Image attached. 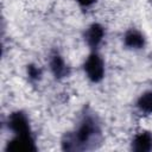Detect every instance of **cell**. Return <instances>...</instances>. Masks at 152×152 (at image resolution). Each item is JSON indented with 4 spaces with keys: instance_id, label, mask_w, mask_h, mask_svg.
Returning <instances> with one entry per match:
<instances>
[{
    "instance_id": "obj_1",
    "label": "cell",
    "mask_w": 152,
    "mask_h": 152,
    "mask_svg": "<svg viewBox=\"0 0 152 152\" xmlns=\"http://www.w3.org/2000/svg\"><path fill=\"white\" fill-rule=\"evenodd\" d=\"M102 140V131L97 115L89 108L82 114L77 127L62 138L64 151H84L96 148Z\"/></svg>"
},
{
    "instance_id": "obj_2",
    "label": "cell",
    "mask_w": 152,
    "mask_h": 152,
    "mask_svg": "<svg viewBox=\"0 0 152 152\" xmlns=\"http://www.w3.org/2000/svg\"><path fill=\"white\" fill-rule=\"evenodd\" d=\"M83 69L87 77L94 83L100 82L104 76V63L96 52H93L88 56L83 64Z\"/></svg>"
},
{
    "instance_id": "obj_3",
    "label": "cell",
    "mask_w": 152,
    "mask_h": 152,
    "mask_svg": "<svg viewBox=\"0 0 152 152\" xmlns=\"http://www.w3.org/2000/svg\"><path fill=\"white\" fill-rule=\"evenodd\" d=\"M7 126L15 135H28V134H32L31 127H30V122H28V118H27V115L25 113H23L20 110L13 112L8 116Z\"/></svg>"
},
{
    "instance_id": "obj_4",
    "label": "cell",
    "mask_w": 152,
    "mask_h": 152,
    "mask_svg": "<svg viewBox=\"0 0 152 152\" xmlns=\"http://www.w3.org/2000/svg\"><path fill=\"white\" fill-rule=\"evenodd\" d=\"M6 152H34L37 146L32 134L28 135H15L10 140L5 147Z\"/></svg>"
},
{
    "instance_id": "obj_5",
    "label": "cell",
    "mask_w": 152,
    "mask_h": 152,
    "mask_svg": "<svg viewBox=\"0 0 152 152\" xmlns=\"http://www.w3.org/2000/svg\"><path fill=\"white\" fill-rule=\"evenodd\" d=\"M49 65H50L51 72L58 80H62L64 77H68L70 75V68L66 65V63L64 62L63 57L57 51H53L50 55Z\"/></svg>"
},
{
    "instance_id": "obj_6",
    "label": "cell",
    "mask_w": 152,
    "mask_h": 152,
    "mask_svg": "<svg viewBox=\"0 0 152 152\" xmlns=\"http://www.w3.org/2000/svg\"><path fill=\"white\" fill-rule=\"evenodd\" d=\"M104 37V28L97 23L91 24L84 32V40L89 48L96 49Z\"/></svg>"
},
{
    "instance_id": "obj_7",
    "label": "cell",
    "mask_w": 152,
    "mask_h": 152,
    "mask_svg": "<svg viewBox=\"0 0 152 152\" xmlns=\"http://www.w3.org/2000/svg\"><path fill=\"white\" fill-rule=\"evenodd\" d=\"M132 150L137 152H148L152 150V133L142 131L138 133L132 141Z\"/></svg>"
},
{
    "instance_id": "obj_8",
    "label": "cell",
    "mask_w": 152,
    "mask_h": 152,
    "mask_svg": "<svg viewBox=\"0 0 152 152\" xmlns=\"http://www.w3.org/2000/svg\"><path fill=\"white\" fill-rule=\"evenodd\" d=\"M124 44L129 49H141L145 45V38L141 32H139L135 28L128 30L124 36Z\"/></svg>"
},
{
    "instance_id": "obj_9",
    "label": "cell",
    "mask_w": 152,
    "mask_h": 152,
    "mask_svg": "<svg viewBox=\"0 0 152 152\" xmlns=\"http://www.w3.org/2000/svg\"><path fill=\"white\" fill-rule=\"evenodd\" d=\"M137 107L145 114H152V90L141 94L137 101Z\"/></svg>"
},
{
    "instance_id": "obj_10",
    "label": "cell",
    "mask_w": 152,
    "mask_h": 152,
    "mask_svg": "<svg viewBox=\"0 0 152 152\" xmlns=\"http://www.w3.org/2000/svg\"><path fill=\"white\" fill-rule=\"evenodd\" d=\"M27 76H28L30 81L37 82L42 78V69L34 64H30V65H27Z\"/></svg>"
},
{
    "instance_id": "obj_11",
    "label": "cell",
    "mask_w": 152,
    "mask_h": 152,
    "mask_svg": "<svg viewBox=\"0 0 152 152\" xmlns=\"http://www.w3.org/2000/svg\"><path fill=\"white\" fill-rule=\"evenodd\" d=\"M81 7H89L91 6L96 0H76Z\"/></svg>"
}]
</instances>
